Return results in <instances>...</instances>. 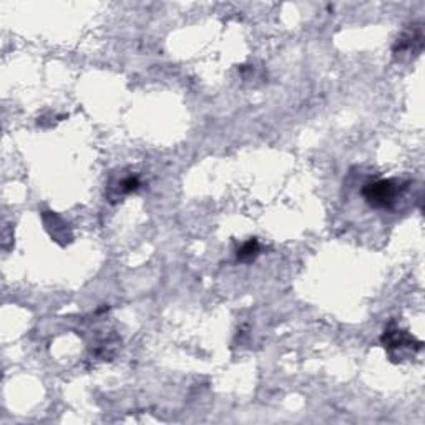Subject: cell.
Here are the masks:
<instances>
[{
    "instance_id": "obj_3",
    "label": "cell",
    "mask_w": 425,
    "mask_h": 425,
    "mask_svg": "<svg viewBox=\"0 0 425 425\" xmlns=\"http://www.w3.org/2000/svg\"><path fill=\"white\" fill-rule=\"evenodd\" d=\"M422 43H424V34H422V27L415 26L412 28V32L408 34L406 32L400 39H397V43L394 45V53L399 55V53H415L419 55L420 50H422Z\"/></svg>"
},
{
    "instance_id": "obj_1",
    "label": "cell",
    "mask_w": 425,
    "mask_h": 425,
    "mask_svg": "<svg viewBox=\"0 0 425 425\" xmlns=\"http://www.w3.org/2000/svg\"><path fill=\"white\" fill-rule=\"evenodd\" d=\"M406 190L407 183L399 179H377L362 188V196L375 210H392Z\"/></svg>"
},
{
    "instance_id": "obj_5",
    "label": "cell",
    "mask_w": 425,
    "mask_h": 425,
    "mask_svg": "<svg viewBox=\"0 0 425 425\" xmlns=\"http://www.w3.org/2000/svg\"><path fill=\"white\" fill-rule=\"evenodd\" d=\"M141 186L137 177H125L118 181V195H130Z\"/></svg>"
},
{
    "instance_id": "obj_2",
    "label": "cell",
    "mask_w": 425,
    "mask_h": 425,
    "mask_svg": "<svg viewBox=\"0 0 425 425\" xmlns=\"http://www.w3.org/2000/svg\"><path fill=\"white\" fill-rule=\"evenodd\" d=\"M381 341H382L384 347H386L389 353H392V350H402V349L420 350L424 346L422 342L417 341L414 336H411V334L406 333V330H400V329L384 330V336Z\"/></svg>"
},
{
    "instance_id": "obj_4",
    "label": "cell",
    "mask_w": 425,
    "mask_h": 425,
    "mask_svg": "<svg viewBox=\"0 0 425 425\" xmlns=\"http://www.w3.org/2000/svg\"><path fill=\"white\" fill-rule=\"evenodd\" d=\"M259 251L261 248L257 239H249L238 249V255L236 256H238V261H241V263H251L259 255Z\"/></svg>"
}]
</instances>
